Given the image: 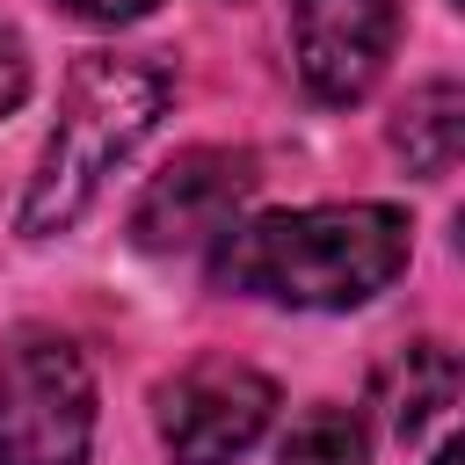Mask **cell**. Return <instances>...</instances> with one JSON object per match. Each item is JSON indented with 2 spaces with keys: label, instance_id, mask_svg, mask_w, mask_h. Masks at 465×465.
I'll use <instances>...</instances> for the list:
<instances>
[{
  "label": "cell",
  "instance_id": "cell-11",
  "mask_svg": "<svg viewBox=\"0 0 465 465\" xmlns=\"http://www.w3.org/2000/svg\"><path fill=\"white\" fill-rule=\"evenodd\" d=\"M65 15H80V22H102V29H116V22H138V15H153L160 0H58Z\"/></svg>",
  "mask_w": 465,
  "mask_h": 465
},
{
  "label": "cell",
  "instance_id": "cell-7",
  "mask_svg": "<svg viewBox=\"0 0 465 465\" xmlns=\"http://www.w3.org/2000/svg\"><path fill=\"white\" fill-rule=\"evenodd\" d=\"M392 145L407 153L414 174H450L458 145H465V87L458 80H429L400 102L392 116Z\"/></svg>",
  "mask_w": 465,
  "mask_h": 465
},
{
  "label": "cell",
  "instance_id": "cell-8",
  "mask_svg": "<svg viewBox=\"0 0 465 465\" xmlns=\"http://www.w3.org/2000/svg\"><path fill=\"white\" fill-rule=\"evenodd\" d=\"M385 414H392V436H421L450 400H458V356L443 341H414L400 363H385Z\"/></svg>",
  "mask_w": 465,
  "mask_h": 465
},
{
  "label": "cell",
  "instance_id": "cell-6",
  "mask_svg": "<svg viewBox=\"0 0 465 465\" xmlns=\"http://www.w3.org/2000/svg\"><path fill=\"white\" fill-rule=\"evenodd\" d=\"M400 36L392 0H291V58L320 102H363Z\"/></svg>",
  "mask_w": 465,
  "mask_h": 465
},
{
  "label": "cell",
  "instance_id": "cell-12",
  "mask_svg": "<svg viewBox=\"0 0 465 465\" xmlns=\"http://www.w3.org/2000/svg\"><path fill=\"white\" fill-rule=\"evenodd\" d=\"M429 465H465V450H458V436H450V443H443V450H436Z\"/></svg>",
  "mask_w": 465,
  "mask_h": 465
},
{
  "label": "cell",
  "instance_id": "cell-1",
  "mask_svg": "<svg viewBox=\"0 0 465 465\" xmlns=\"http://www.w3.org/2000/svg\"><path fill=\"white\" fill-rule=\"evenodd\" d=\"M407 211L392 203H305L269 211L254 225H232L211 254V276L225 291H254L305 312H349L378 298L407 269Z\"/></svg>",
  "mask_w": 465,
  "mask_h": 465
},
{
  "label": "cell",
  "instance_id": "cell-3",
  "mask_svg": "<svg viewBox=\"0 0 465 465\" xmlns=\"http://www.w3.org/2000/svg\"><path fill=\"white\" fill-rule=\"evenodd\" d=\"M94 443V378L65 334H15L0 349V465H80Z\"/></svg>",
  "mask_w": 465,
  "mask_h": 465
},
{
  "label": "cell",
  "instance_id": "cell-5",
  "mask_svg": "<svg viewBox=\"0 0 465 465\" xmlns=\"http://www.w3.org/2000/svg\"><path fill=\"white\" fill-rule=\"evenodd\" d=\"M254 153H232V145H196L182 160H167L153 174V189L138 196L131 211V232L138 247L153 254H174V247H218L232 232V211L254 196Z\"/></svg>",
  "mask_w": 465,
  "mask_h": 465
},
{
  "label": "cell",
  "instance_id": "cell-4",
  "mask_svg": "<svg viewBox=\"0 0 465 465\" xmlns=\"http://www.w3.org/2000/svg\"><path fill=\"white\" fill-rule=\"evenodd\" d=\"M276 385L240 356H196L160 385V443L174 465H232L262 443Z\"/></svg>",
  "mask_w": 465,
  "mask_h": 465
},
{
  "label": "cell",
  "instance_id": "cell-10",
  "mask_svg": "<svg viewBox=\"0 0 465 465\" xmlns=\"http://www.w3.org/2000/svg\"><path fill=\"white\" fill-rule=\"evenodd\" d=\"M22 94H29V44L15 36V22H0V116L22 109Z\"/></svg>",
  "mask_w": 465,
  "mask_h": 465
},
{
  "label": "cell",
  "instance_id": "cell-9",
  "mask_svg": "<svg viewBox=\"0 0 465 465\" xmlns=\"http://www.w3.org/2000/svg\"><path fill=\"white\" fill-rule=\"evenodd\" d=\"M363 458H371V436H363L356 407H334V400L305 407L276 443V465H363Z\"/></svg>",
  "mask_w": 465,
  "mask_h": 465
},
{
  "label": "cell",
  "instance_id": "cell-2",
  "mask_svg": "<svg viewBox=\"0 0 465 465\" xmlns=\"http://www.w3.org/2000/svg\"><path fill=\"white\" fill-rule=\"evenodd\" d=\"M167 94H174V73L153 65V58H116V51L73 58L65 94H58V124L44 138V160L29 174V196H22L15 225L29 240L65 232L102 196V182L138 153V138L160 124Z\"/></svg>",
  "mask_w": 465,
  "mask_h": 465
}]
</instances>
